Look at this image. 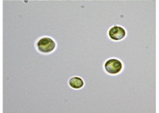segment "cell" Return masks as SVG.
<instances>
[{"label":"cell","mask_w":159,"mask_h":113,"mask_svg":"<svg viewBox=\"0 0 159 113\" xmlns=\"http://www.w3.org/2000/svg\"><path fill=\"white\" fill-rule=\"evenodd\" d=\"M105 71L107 73L112 74V75H116L118 74L123 69V63L120 60L116 59V58H111L107 60L104 64Z\"/></svg>","instance_id":"cell-2"},{"label":"cell","mask_w":159,"mask_h":113,"mask_svg":"<svg viewBox=\"0 0 159 113\" xmlns=\"http://www.w3.org/2000/svg\"><path fill=\"white\" fill-rule=\"evenodd\" d=\"M68 84L73 89H81L84 86V82L79 76H73L69 79Z\"/></svg>","instance_id":"cell-4"},{"label":"cell","mask_w":159,"mask_h":113,"mask_svg":"<svg viewBox=\"0 0 159 113\" xmlns=\"http://www.w3.org/2000/svg\"><path fill=\"white\" fill-rule=\"evenodd\" d=\"M37 47L39 52L43 53H50L54 50L56 43L52 38L48 37H43L38 41Z\"/></svg>","instance_id":"cell-1"},{"label":"cell","mask_w":159,"mask_h":113,"mask_svg":"<svg viewBox=\"0 0 159 113\" xmlns=\"http://www.w3.org/2000/svg\"><path fill=\"white\" fill-rule=\"evenodd\" d=\"M126 30L121 26H113L108 31V37L114 41H119L126 37Z\"/></svg>","instance_id":"cell-3"}]
</instances>
